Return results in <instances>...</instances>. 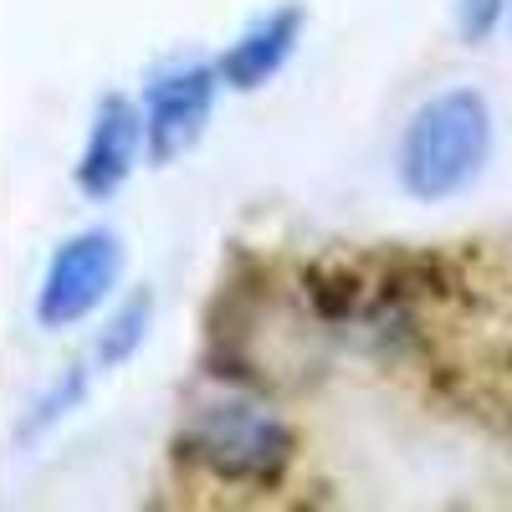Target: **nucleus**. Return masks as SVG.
Instances as JSON below:
<instances>
[{
  "label": "nucleus",
  "instance_id": "obj_1",
  "mask_svg": "<svg viewBox=\"0 0 512 512\" xmlns=\"http://www.w3.org/2000/svg\"><path fill=\"white\" fill-rule=\"evenodd\" d=\"M297 431L267 405L241 395L205 400L185 415L175 436V472L190 497L210 502H267L287 487L297 466Z\"/></svg>",
  "mask_w": 512,
  "mask_h": 512
},
{
  "label": "nucleus",
  "instance_id": "obj_2",
  "mask_svg": "<svg viewBox=\"0 0 512 512\" xmlns=\"http://www.w3.org/2000/svg\"><path fill=\"white\" fill-rule=\"evenodd\" d=\"M492 154V108L477 88H446L425 98L400 139V185L415 200H446L466 190Z\"/></svg>",
  "mask_w": 512,
  "mask_h": 512
},
{
  "label": "nucleus",
  "instance_id": "obj_3",
  "mask_svg": "<svg viewBox=\"0 0 512 512\" xmlns=\"http://www.w3.org/2000/svg\"><path fill=\"white\" fill-rule=\"evenodd\" d=\"M118 267H123V246L113 231L72 236L47 262V277L36 287V323L41 328H72L77 318H88L113 292Z\"/></svg>",
  "mask_w": 512,
  "mask_h": 512
},
{
  "label": "nucleus",
  "instance_id": "obj_4",
  "mask_svg": "<svg viewBox=\"0 0 512 512\" xmlns=\"http://www.w3.org/2000/svg\"><path fill=\"white\" fill-rule=\"evenodd\" d=\"M221 72L216 67H175L149 82L144 93V139H149V159L154 164H169L180 159L185 149L200 144L205 123H210V108H216V82Z\"/></svg>",
  "mask_w": 512,
  "mask_h": 512
},
{
  "label": "nucleus",
  "instance_id": "obj_5",
  "mask_svg": "<svg viewBox=\"0 0 512 512\" xmlns=\"http://www.w3.org/2000/svg\"><path fill=\"white\" fill-rule=\"evenodd\" d=\"M139 149H149L144 139V113L128 103V98H103L98 113H93V128H88V144H82V159H77V190L88 200H108L123 190V180L134 175L139 164Z\"/></svg>",
  "mask_w": 512,
  "mask_h": 512
},
{
  "label": "nucleus",
  "instance_id": "obj_6",
  "mask_svg": "<svg viewBox=\"0 0 512 512\" xmlns=\"http://www.w3.org/2000/svg\"><path fill=\"white\" fill-rule=\"evenodd\" d=\"M297 36H303V6H277L262 21H251L231 52L221 57V77L231 88L251 93V88H267V82L282 72V62L297 52Z\"/></svg>",
  "mask_w": 512,
  "mask_h": 512
},
{
  "label": "nucleus",
  "instance_id": "obj_7",
  "mask_svg": "<svg viewBox=\"0 0 512 512\" xmlns=\"http://www.w3.org/2000/svg\"><path fill=\"white\" fill-rule=\"evenodd\" d=\"M149 318H154V297H149V292H134V297H128V303L113 313V323L103 328V338H98V364H103V369L123 364L128 354L144 344Z\"/></svg>",
  "mask_w": 512,
  "mask_h": 512
},
{
  "label": "nucleus",
  "instance_id": "obj_8",
  "mask_svg": "<svg viewBox=\"0 0 512 512\" xmlns=\"http://www.w3.org/2000/svg\"><path fill=\"white\" fill-rule=\"evenodd\" d=\"M82 390H88V374H82V369L72 364V369H67V379H57L52 390L36 400V415L26 420V436H36V431H47L52 420H62V415H67V410L82 400Z\"/></svg>",
  "mask_w": 512,
  "mask_h": 512
},
{
  "label": "nucleus",
  "instance_id": "obj_9",
  "mask_svg": "<svg viewBox=\"0 0 512 512\" xmlns=\"http://www.w3.org/2000/svg\"><path fill=\"white\" fill-rule=\"evenodd\" d=\"M502 11H507V0H461V6H456V26H461L466 41H487L492 26L502 21Z\"/></svg>",
  "mask_w": 512,
  "mask_h": 512
}]
</instances>
